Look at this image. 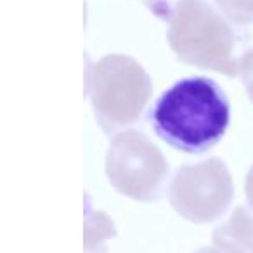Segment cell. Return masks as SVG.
I'll return each mask as SVG.
<instances>
[{"label": "cell", "instance_id": "cell-1", "mask_svg": "<svg viewBox=\"0 0 253 253\" xmlns=\"http://www.w3.org/2000/svg\"><path fill=\"white\" fill-rule=\"evenodd\" d=\"M231 106L224 90L210 78L177 82L163 92L151 111L153 128L167 144L189 155L211 149L229 126Z\"/></svg>", "mask_w": 253, "mask_h": 253}, {"label": "cell", "instance_id": "cell-2", "mask_svg": "<svg viewBox=\"0 0 253 253\" xmlns=\"http://www.w3.org/2000/svg\"><path fill=\"white\" fill-rule=\"evenodd\" d=\"M170 49L182 63L238 77L239 35L222 12L205 0H175L167 11Z\"/></svg>", "mask_w": 253, "mask_h": 253}, {"label": "cell", "instance_id": "cell-3", "mask_svg": "<svg viewBox=\"0 0 253 253\" xmlns=\"http://www.w3.org/2000/svg\"><path fill=\"white\" fill-rule=\"evenodd\" d=\"M87 85L95 120L109 135L137 123L153 95L149 75L125 54H108L99 59L88 73Z\"/></svg>", "mask_w": 253, "mask_h": 253}, {"label": "cell", "instance_id": "cell-4", "mask_svg": "<svg viewBox=\"0 0 253 253\" xmlns=\"http://www.w3.org/2000/svg\"><path fill=\"white\" fill-rule=\"evenodd\" d=\"M170 167L158 146L139 130L113 137L106 155V175L120 194L153 203L165 193Z\"/></svg>", "mask_w": 253, "mask_h": 253}, {"label": "cell", "instance_id": "cell-5", "mask_svg": "<svg viewBox=\"0 0 253 253\" xmlns=\"http://www.w3.org/2000/svg\"><path fill=\"white\" fill-rule=\"evenodd\" d=\"M234 186L229 169L218 158L179 169L169 186L172 208L193 224H210L231 207Z\"/></svg>", "mask_w": 253, "mask_h": 253}, {"label": "cell", "instance_id": "cell-6", "mask_svg": "<svg viewBox=\"0 0 253 253\" xmlns=\"http://www.w3.org/2000/svg\"><path fill=\"white\" fill-rule=\"evenodd\" d=\"M213 246L224 253H253V208L238 207L211 234Z\"/></svg>", "mask_w": 253, "mask_h": 253}, {"label": "cell", "instance_id": "cell-7", "mask_svg": "<svg viewBox=\"0 0 253 253\" xmlns=\"http://www.w3.org/2000/svg\"><path fill=\"white\" fill-rule=\"evenodd\" d=\"M116 234L115 224L102 211L87 208L85 215V253H106V239Z\"/></svg>", "mask_w": 253, "mask_h": 253}, {"label": "cell", "instance_id": "cell-8", "mask_svg": "<svg viewBox=\"0 0 253 253\" xmlns=\"http://www.w3.org/2000/svg\"><path fill=\"white\" fill-rule=\"evenodd\" d=\"M218 11L236 25H253V0H215Z\"/></svg>", "mask_w": 253, "mask_h": 253}, {"label": "cell", "instance_id": "cell-9", "mask_svg": "<svg viewBox=\"0 0 253 253\" xmlns=\"http://www.w3.org/2000/svg\"><path fill=\"white\" fill-rule=\"evenodd\" d=\"M239 77H241L250 101L253 102V49L246 50L239 57Z\"/></svg>", "mask_w": 253, "mask_h": 253}, {"label": "cell", "instance_id": "cell-10", "mask_svg": "<svg viewBox=\"0 0 253 253\" xmlns=\"http://www.w3.org/2000/svg\"><path fill=\"white\" fill-rule=\"evenodd\" d=\"M245 193H246V200L250 203V208H253V165L252 169L246 173V180H245Z\"/></svg>", "mask_w": 253, "mask_h": 253}, {"label": "cell", "instance_id": "cell-11", "mask_svg": "<svg viewBox=\"0 0 253 253\" xmlns=\"http://www.w3.org/2000/svg\"><path fill=\"white\" fill-rule=\"evenodd\" d=\"M194 253H224V252H220L217 246H203V248L196 250Z\"/></svg>", "mask_w": 253, "mask_h": 253}]
</instances>
